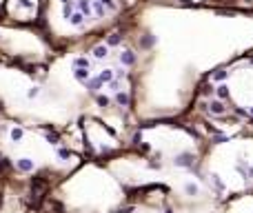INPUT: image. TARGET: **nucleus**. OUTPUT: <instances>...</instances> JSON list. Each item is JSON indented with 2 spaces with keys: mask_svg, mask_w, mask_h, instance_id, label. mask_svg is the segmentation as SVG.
I'll use <instances>...</instances> for the list:
<instances>
[{
  "mask_svg": "<svg viewBox=\"0 0 253 213\" xmlns=\"http://www.w3.org/2000/svg\"><path fill=\"white\" fill-rule=\"evenodd\" d=\"M191 160H193V155H191V153H184V155H180V158L175 160V164H180V166H189Z\"/></svg>",
  "mask_w": 253,
  "mask_h": 213,
  "instance_id": "f257e3e1",
  "label": "nucleus"
},
{
  "mask_svg": "<svg viewBox=\"0 0 253 213\" xmlns=\"http://www.w3.org/2000/svg\"><path fill=\"white\" fill-rule=\"evenodd\" d=\"M211 111H213V113H224L222 102H211Z\"/></svg>",
  "mask_w": 253,
  "mask_h": 213,
  "instance_id": "f03ea898",
  "label": "nucleus"
},
{
  "mask_svg": "<svg viewBox=\"0 0 253 213\" xmlns=\"http://www.w3.org/2000/svg\"><path fill=\"white\" fill-rule=\"evenodd\" d=\"M18 166H20V169H22V171H29V169H31V166H33V164H31L29 160H20V162H18Z\"/></svg>",
  "mask_w": 253,
  "mask_h": 213,
  "instance_id": "7ed1b4c3",
  "label": "nucleus"
},
{
  "mask_svg": "<svg viewBox=\"0 0 253 213\" xmlns=\"http://www.w3.org/2000/svg\"><path fill=\"white\" fill-rule=\"evenodd\" d=\"M96 55H98V58H102V55H107V47H98V49H96Z\"/></svg>",
  "mask_w": 253,
  "mask_h": 213,
  "instance_id": "20e7f679",
  "label": "nucleus"
},
{
  "mask_svg": "<svg viewBox=\"0 0 253 213\" xmlns=\"http://www.w3.org/2000/svg\"><path fill=\"white\" fill-rule=\"evenodd\" d=\"M218 96H220V98H227V96H229L227 87H220V89H218Z\"/></svg>",
  "mask_w": 253,
  "mask_h": 213,
  "instance_id": "39448f33",
  "label": "nucleus"
},
{
  "mask_svg": "<svg viewBox=\"0 0 253 213\" xmlns=\"http://www.w3.org/2000/svg\"><path fill=\"white\" fill-rule=\"evenodd\" d=\"M186 191H189V193H195V191H198V187H195V184H186Z\"/></svg>",
  "mask_w": 253,
  "mask_h": 213,
  "instance_id": "423d86ee",
  "label": "nucleus"
},
{
  "mask_svg": "<svg viewBox=\"0 0 253 213\" xmlns=\"http://www.w3.org/2000/svg\"><path fill=\"white\" fill-rule=\"evenodd\" d=\"M224 76H227V71H218V73H215V80H222Z\"/></svg>",
  "mask_w": 253,
  "mask_h": 213,
  "instance_id": "0eeeda50",
  "label": "nucleus"
},
{
  "mask_svg": "<svg viewBox=\"0 0 253 213\" xmlns=\"http://www.w3.org/2000/svg\"><path fill=\"white\" fill-rule=\"evenodd\" d=\"M251 116H253V107H251Z\"/></svg>",
  "mask_w": 253,
  "mask_h": 213,
  "instance_id": "6e6552de",
  "label": "nucleus"
}]
</instances>
